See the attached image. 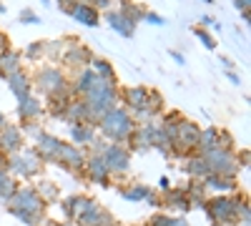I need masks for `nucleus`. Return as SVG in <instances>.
I'll use <instances>...</instances> for the list:
<instances>
[{"label":"nucleus","instance_id":"f257e3e1","mask_svg":"<svg viewBox=\"0 0 251 226\" xmlns=\"http://www.w3.org/2000/svg\"><path fill=\"white\" fill-rule=\"evenodd\" d=\"M75 18L83 20V23H96V13L88 10V8H78V10H75Z\"/></svg>","mask_w":251,"mask_h":226}]
</instances>
